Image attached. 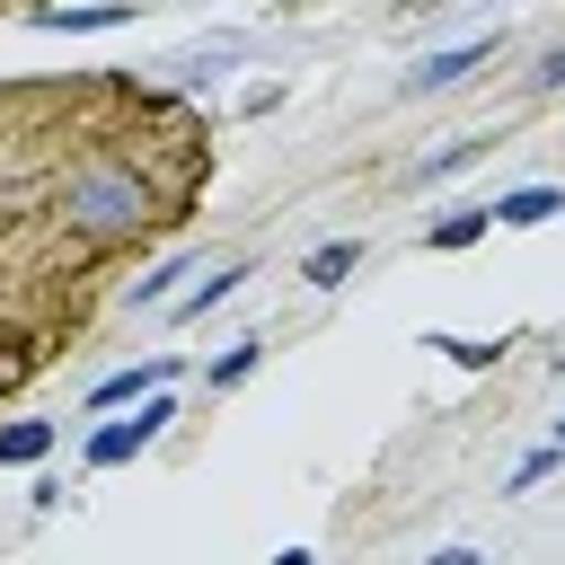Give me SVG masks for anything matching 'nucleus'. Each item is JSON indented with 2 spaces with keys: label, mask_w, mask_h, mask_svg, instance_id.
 I'll return each instance as SVG.
<instances>
[{
  "label": "nucleus",
  "mask_w": 565,
  "mask_h": 565,
  "mask_svg": "<svg viewBox=\"0 0 565 565\" xmlns=\"http://www.w3.org/2000/svg\"><path fill=\"white\" fill-rule=\"evenodd\" d=\"M62 212H71V230H88V238H124V230L159 221L150 177H141V168H124V159H88V168L62 185Z\"/></svg>",
  "instance_id": "obj_1"
},
{
  "label": "nucleus",
  "mask_w": 565,
  "mask_h": 565,
  "mask_svg": "<svg viewBox=\"0 0 565 565\" xmlns=\"http://www.w3.org/2000/svg\"><path fill=\"white\" fill-rule=\"evenodd\" d=\"M433 353H450L459 371H486V362H503V344H468V335H433Z\"/></svg>",
  "instance_id": "obj_14"
},
{
  "label": "nucleus",
  "mask_w": 565,
  "mask_h": 565,
  "mask_svg": "<svg viewBox=\"0 0 565 565\" xmlns=\"http://www.w3.org/2000/svg\"><path fill=\"white\" fill-rule=\"evenodd\" d=\"M486 53H494V35H468V44H450V53H424V62L406 71V97H441V88H459Z\"/></svg>",
  "instance_id": "obj_3"
},
{
  "label": "nucleus",
  "mask_w": 565,
  "mask_h": 565,
  "mask_svg": "<svg viewBox=\"0 0 565 565\" xmlns=\"http://www.w3.org/2000/svg\"><path fill=\"white\" fill-rule=\"evenodd\" d=\"M556 441H565V424H556Z\"/></svg>",
  "instance_id": "obj_17"
},
{
  "label": "nucleus",
  "mask_w": 565,
  "mask_h": 565,
  "mask_svg": "<svg viewBox=\"0 0 565 565\" xmlns=\"http://www.w3.org/2000/svg\"><path fill=\"white\" fill-rule=\"evenodd\" d=\"M486 230H494V212H486V203H468V212H450V221H433V230H424V247H441V256H450V247H477Z\"/></svg>",
  "instance_id": "obj_10"
},
{
  "label": "nucleus",
  "mask_w": 565,
  "mask_h": 565,
  "mask_svg": "<svg viewBox=\"0 0 565 565\" xmlns=\"http://www.w3.org/2000/svg\"><path fill=\"white\" fill-rule=\"evenodd\" d=\"M565 468V441H547V450H530V459H512V477H503V494H530V486H547Z\"/></svg>",
  "instance_id": "obj_11"
},
{
  "label": "nucleus",
  "mask_w": 565,
  "mask_h": 565,
  "mask_svg": "<svg viewBox=\"0 0 565 565\" xmlns=\"http://www.w3.org/2000/svg\"><path fill=\"white\" fill-rule=\"evenodd\" d=\"M256 362H265V344H256V335H247V344H230V353L212 362V388H238V380H247Z\"/></svg>",
  "instance_id": "obj_13"
},
{
  "label": "nucleus",
  "mask_w": 565,
  "mask_h": 565,
  "mask_svg": "<svg viewBox=\"0 0 565 565\" xmlns=\"http://www.w3.org/2000/svg\"><path fill=\"white\" fill-rule=\"evenodd\" d=\"M486 212H494V230H539V221L565 212V185H512V194H494Z\"/></svg>",
  "instance_id": "obj_5"
},
{
  "label": "nucleus",
  "mask_w": 565,
  "mask_h": 565,
  "mask_svg": "<svg viewBox=\"0 0 565 565\" xmlns=\"http://www.w3.org/2000/svg\"><path fill=\"white\" fill-rule=\"evenodd\" d=\"M468 159H477V141H450V150H433V159H424V177H450V168H468Z\"/></svg>",
  "instance_id": "obj_15"
},
{
  "label": "nucleus",
  "mask_w": 565,
  "mask_h": 565,
  "mask_svg": "<svg viewBox=\"0 0 565 565\" xmlns=\"http://www.w3.org/2000/svg\"><path fill=\"white\" fill-rule=\"evenodd\" d=\"M132 18V0H97V9H35V26L44 35H106V26H124Z\"/></svg>",
  "instance_id": "obj_6"
},
{
  "label": "nucleus",
  "mask_w": 565,
  "mask_h": 565,
  "mask_svg": "<svg viewBox=\"0 0 565 565\" xmlns=\"http://www.w3.org/2000/svg\"><path fill=\"white\" fill-rule=\"evenodd\" d=\"M168 424H177V397H168V388H150V397H132V406H115V424H97V433H88V468H124V459H141Z\"/></svg>",
  "instance_id": "obj_2"
},
{
  "label": "nucleus",
  "mask_w": 565,
  "mask_h": 565,
  "mask_svg": "<svg viewBox=\"0 0 565 565\" xmlns=\"http://www.w3.org/2000/svg\"><path fill=\"white\" fill-rule=\"evenodd\" d=\"M53 433H62V424H44V415H26V424H0V468H35V459L53 450Z\"/></svg>",
  "instance_id": "obj_8"
},
{
  "label": "nucleus",
  "mask_w": 565,
  "mask_h": 565,
  "mask_svg": "<svg viewBox=\"0 0 565 565\" xmlns=\"http://www.w3.org/2000/svg\"><path fill=\"white\" fill-rule=\"evenodd\" d=\"M238 282H247V265H221V274H212L203 291H185V300H177V318H203V309H221V300H230Z\"/></svg>",
  "instance_id": "obj_12"
},
{
  "label": "nucleus",
  "mask_w": 565,
  "mask_h": 565,
  "mask_svg": "<svg viewBox=\"0 0 565 565\" xmlns=\"http://www.w3.org/2000/svg\"><path fill=\"white\" fill-rule=\"evenodd\" d=\"M362 265V238H327V247H309V265H300V282H318V291H335L344 274Z\"/></svg>",
  "instance_id": "obj_9"
},
{
  "label": "nucleus",
  "mask_w": 565,
  "mask_h": 565,
  "mask_svg": "<svg viewBox=\"0 0 565 565\" xmlns=\"http://www.w3.org/2000/svg\"><path fill=\"white\" fill-rule=\"evenodd\" d=\"M539 88H565V44H556V53L539 62Z\"/></svg>",
  "instance_id": "obj_16"
},
{
  "label": "nucleus",
  "mask_w": 565,
  "mask_h": 565,
  "mask_svg": "<svg viewBox=\"0 0 565 565\" xmlns=\"http://www.w3.org/2000/svg\"><path fill=\"white\" fill-rule=\"evenodd\" d=\"M168 380H177V353H150V362H132V371H106V380L88 388V406L115 415V406H132V397H150V388H168Z\"/></svg>",
  "instance_id": "obj_4"
},
{
  "label": "nucleus",
  "mask_w": 565,
  "mask_h": 565,
  "mask_svg": "<svg viewBox=\"0 0 565 565\" xmlns=\"http://www.w3.org/2000/svg\"><path fill=\"white\" fill-rule=\"evenodd\" d=\"M185 274H194V247H177V256H159V265H150V274H141V282H132L124 300H132V309H168Z\"/></svg>",
  "instance_id": "obj_7"
}]
</instances>
